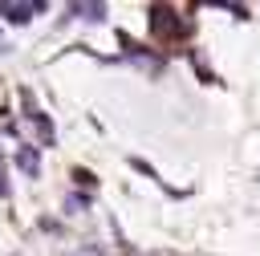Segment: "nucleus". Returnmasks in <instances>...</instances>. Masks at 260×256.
Returning a JSON list of instances; mask_svg holds the SVG:
<instances>
[{
  "instance_id": "nucleus-1",
  "label": "nucleus",
  "mask_w": 260,
  "mask_h": 256,
  "mask_svg": "<svg viewBox=\"0 0 260 256\" xmlns=\"http://www.w3.org/2000/svg\"><path fill=\"white\" fill-rule=\"evenodd\" d=\"M32 12H45V4H0V20L8 24H24Z\"/></svg>"
},
{
  "instance_id": "nucleus-2",
  "label": "nucleus",
  "mask_w": 260,
  "mask_h": 256,
  "mask_svg": "<svg viewBox=\"0 0 260 256\" xmlns=\"http://www.w3.org/2000/svg\"><path fill=\"white\" fill-rule=\"evenodd\" d=\"M16 167H20L28 179H37V175H41V163H37V146H24V142H20V146H16Z\"/></svg>"
},
{
  "instance_id": "nucleus-3",
  "label": "nucleus",
  "mask_w": 260,
  "mask_h": 256,
  "mask_svg": "<svg viewBox=\"0 0 260 256\" xmlns=\"http://www.w3.org/2000/svg\"><path fill=\"white\" fill-rule=\"evenodd\" d=\"M28 118L37 122V130H41V142H45V146H53V142H57V134H53V122H49V118H45L41 110H32Z\"/></svg>"
},
{
  "instance_id": "nucleus-4",
  "label": "nucleus",
  "mask_w": 260,
  "mask_h": 256,
  "mask_svg": "<svg viewBox=\"0 0 260 256\" xmlns=\"http://www.w3.org/2000/svg\"><path fill=\"white\" fill-rule=\"evenodd\" d=\"M69 12L73 16H85V20H102L106 16V4H73Z\"/></svg>"
},
{
  "instance_id": "nucleus-5",
  "label": "nucleus",
  "mask_w": 260,
  "mask_h": 256,
  "mask_svg": "<svg viewBox=\"0 0 260 256\" xmlns=\"http://www.w3.org/2000/svg\"><path fill=\"white\" fill-rule=\"evenodd\" d=\"M73 179H77V183H85V187H93V175H89V171H81V167L73 171Z\"/></svg>"
},
{
  "instance_id": "nucleus-6",
  "label": "nucleus",
  "mask_w": 260,
  "mask_h": 256,
  "mask_svg": "<svg viewBox=\"0 0 260 256\" xmlns=\"http://www.w3.org/2000/svg\"><path fill=\"white\" fill-rule=\"evenodd\" d=\"M0 199H8V175H4V158H0Z\"/></svg>"
}]
</instances>
